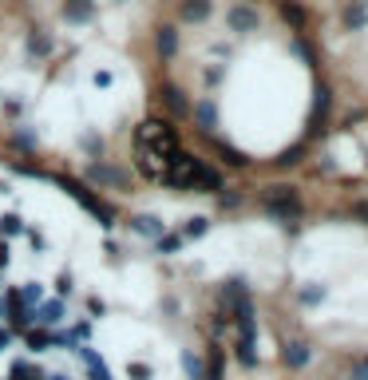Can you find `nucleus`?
<instances>
[{
	"instance_id": "2eb2a0df",
	"label": "nucleus",
	"mask_w": 368,
	"mask_h": 380,
	"mask_svg": "<svg viewBox=\"0 0 368 380\" xmlns=\"http://www.w3.org/2000/svg\"><path fill=\"white\" fill-rule=\"evenodd\" d=\"M52 48H56L52 36H44V32H28V52H32V56H52Z\"/></svg>"
},
{
	"instance_id": "cd10ccee",
	"label": "nucleus",
	"mask_w": 368,
	"mask_h": 380,
	"mask_svg": "<svg viewBox=\"0 0 368 380\" xmlns=\"http://www.w3.org/2000/svg\"><path fill=\"white\" fill-rule=\"evenodd\" d=\"M84 147H87V151H103V139H95V135H87V139H84Z\"/></svg>"
},
{
	"instance_id": "1a4fd4ad",
	"label": "nucleus",
	"mask_w": 368,
	"mask_h": 380,
	"mask_svg": "<svg viewBox=\"0 0 368 380\" xmlns=\"http://www.w3.org/2000/svg\"><path fill=\"white\" fill-rule=\"evenodd\" d=\"M127 226H131L135 234H143V238H155V242H159L162 230H167V226H162V218H155V214H135Z\"/></svg>"
},
{
	"instance_id": "a878e982",
	"label": "nucleus",
	"mask_w": 368,
	"mask_h": 380,
	"mask_svg": "<svg viewBox=\"0 0 368 380\" xmlns=\"http://www.w3.org/2000/svg\"><path fill=\"white\" fill-rule=\"evenodd\" d=\"M353 218H356V222H365V226H368V198L353 202Z\"/></svg>"
},
{
	"instance_id": "423d86ee",
	"label": "nucleus",
	"mask_w": 368,
	"mask_h": 380,
	"mask_svg": "<svg viewBox=\"0 0 368 380\" xmlns=\"http://www.w3.org/2000/svg\"><path fill=\"white\" fill-rule=\"evenodd\" d=\"M226 24H230V32H254L261 20H258V13H254L250 4H233L230 13H226Z\"/></svg>"
},
{
	"instance_id": "b1692460",
	"label": "nucleus",
	"mask_w": 368,
	"mask_h": 380,
	"mask_svg": "<svg viewBox=\"0 0 368 380\" xmlns=\"http://www.w3.org/2000/svg\"><path fill=\"white\" fill-rule=\"evenodd\" d=\"M321 297H325V289H321V285H309V289H301V301H305V305H317Z\"/></svg>"
},
{
	"instance_id": "412c9836",
	"label": "nucleus",
	"mask_w": 368,
	"mask_h": 380,
	"mask_svg": "<svg viewBox=\"0 0 368 380\" xmlns=\"http://www.w3.org/2000/svg\"><path fill=\"white\" fill-rule=\"evenodd\" d=\"M348 380H368V356L353 360V368H348Z\"/></svg>"
},
{
	"instance_id": "6ab92c4d",
	"label": "nucleus",
	"mask_w": 368,
	"mask_h": 380,
	"mask_svg": "<svg viewBox=\"0 0 368 380\" xmlns=\"http://www.w3.org/2000/svg\"><path fill=\"white\" fill-rule=\"evenodd\" d=\"M282 13H285V20H293V24H305V13L297 8L293 0H282Z\"/></svg>"
},
{
	"instance_id": "aec40b11",
	"label": "nucleus",
	"mask_w": 368,
	"mask_h": 380,
	"mask_svg": "<svg viewBox=\"0 0 368 380\" xmlns=\"http://www.w3.org/2000/svg\"><path fill=\"white\" fill-rule=\"evenodd\" d=\"M206 226H210V218H190L186 222V238H198V234H206Z\"/></svg>"
},
{
	"instance_id": "f257e3e1",
	"label": "nucleus",
	"mask_w": 368,
	"mask_h": 380,
	"mask_svg": "<svg viewBox=\"0 0 368 380\" xmlns=\"http://www.w3.org/2000/svg\"><path fill=\"white\" fill-rule=\"evenodd\" d=\"M135 147H151V151H159V155L171 159L174 151H178V135H174V127L167 119H147V123H139Z\"/></svg>"
},
{
	"instance_id": "ddd939ff",
	"label": "nucleus",
	"mask_w": 368,
	"mask_h": 380,
	"mask_svg": "<svg viewBox=\"0 0 368 380\" xmlns=\"http://www.w3.org/2000/svg\"><path fill=\"white\" fill-rule=\"evenodd\" d=\"M210 16V0H183V8H178V20L186 24H202Z\"/></svg>"
},
{
	"instance_id": "7ed1b4c3",
	"label": "nucleus",
	"mask_w": 368,
	"mask_h": 380,
	"mask_svg": "<svg viewBox=\"0 0 368 380\" xmlns=\"http://www.w3.org/2000/svg\"><path fill=\"white\" fill-rule=\"evenodd\" d=\"M261 202H266V210H270L273 218H285V222H297L301 218V198H297L293 186H266V195H261Z\"/></svg>"
},
{
	"instance_id": "39448f33",
	"label": "nucleus",
	"mask_w": 368,
	"mask_h": 380,
	"mask_svg": "<svg viewBox=\"0 0 368 380\" xmlns=\"http://www.w3.org/2000/svg\"><path fill=\"white\" fill-rule=\"evenodd\" d=\"M87 178H91V183H99V186H119V190L131 183V178H127V171L107 167V162H91V167H87Z\"/></svg>"
},
{
	"instance_id": "4468645a",
	"label": "nucleus",
	"mask_w": 368,
	"mask_h": 380,
	"mask_svg": "<svg viewBox=\"0 0 368 380\" xmlns=\"http://www.w3.org/2000/svg\"><path fill=\"white\" fill-rule=\"evenodd\" d=\"M194 190H202V195H218V190H222V174L214 171V167H202V171H198Z\"/></svg>"
},
{
	"instance_id": "f3484780",
	"label": "nucleus",
	"mask_w": 368,
	"mask_h": 380,
	"mask_svg": "<svg viewBox=\"0 0 368 380\" xmlns=\"http://www.w3.org/2000/svg\"><path fill=\"white\" fill-rule=\"evenodd\" d=\"M155 245H159V254H178V250H183V238H178V234H162Z\"/></svg>"
},
{
	"instance_id": "5701e85b",
	"label": "nucleus",
	"mask_w": 368,
	"mask_h": 380,
	"mask_svg": "<svg viewBox=\"0 0 368 380\" xmlns=\"http://www.w3.org/2000/svg\"><path fill=\"white\" fill-rule=\"evenodd\" d=\"M218 151H222V159L230 162V167H245V159H242V155H238V151H233V147H226V143H218Z\"/></svg>"
},
{
	"instance_id": "9d476101",
	"label": "nucleus",
	"mask_w": 368,
	"mask_h": 380,
	"mask_svg": "<svg viewBox=\"0 0 368 380\" xmlns=\"http://www.w3.org/2000/svg\"><path fill=\"white\" fill-rule=\"evenodd\" d=\"M194 119H198V131H202V135H210V131H214V127H218V107H214V103H210V99H202V103H194Z\"/></svg>"
},
{
	"instance_id": "6e6552de",
	"label": "nucleus",
	"mask_w": 368,
	"mask_h": 380,
	"mask_svg": "<svg viewBox=\"0 0 368 380\" xmlns=\"http://www.w3.org/2000/svg\"><path fill=\"white\" fill-rule=\"evenodd\" d=\"M95 16V4L91 0H63V20L68 24H87Z\"/></svg>"
},
{
	"instance_id": "dca6fc26",
	"label": "nucleus",
	"mask_w": 368,
	"mask_h": 380,
	"mask_svg": "<svg viewBox=\"0 0 368 380\" xmlns=\"http://www.w3.org/2000/svg\"><path fill=\"white\" fill-rule=\"evenodd\" d=\"M344 24L353 28V32L356 28H365L368 24V8L365 4H348V8H344Z\"/></svg>"
},
{
	"instance_id": "a211bd4d",
	"label": "nucleus",
	"mask_w": 368,
	"mask_h": 380,
	"mask_svg": "<svg viewBox=\"0 0 368 380\" xmlns=\"http://www.w3.org/2000/svg\"><path fill=\"white\" fill-rule=\"evenodd\" d=\"M183 368H186V377L190 380H202V360H198L194 353H183Z\"/></svg>"
},
{
	"instance_id": "20e7f679",
	"label": "nucleus",
	"mask_w": 368,
	"mask_h": 380,
	"mask_svg": "<svg viewBox=\"0 0 368 380\" xmlns=\"http://www.w3.org/2000/svg\"><path fill=\"white\" fill-rule=\"evenodd\" d=\"M63 186H68V195H72L75 202H79V206L91 210L95 218H103V226H111V218H115V214H111V206L103 202V198H95L91 190H87V186H79V183H63Z\"/></svg>"
},
{
	"instance_id": "9b49d317",
	"label": "nucleus",
	"mask_w": 368,
	"mask_h": 380,
	"mask_svg": "<svg viewBox=\"0 0 368 380\" xmlns=\"http://www.w3.org/2000/svg\"><path fill=\"white\" fill-rule=\"evenodd\" d=\"M162 103H167L174 115H186V111H190V99H186V91L178 84H162Z\"/></svg>"
},
{
	"instance_id": "f03ea898",
	"label": "nucleus",
	"mask_w": 368,
	"mask_h": 380,
	"mask_svg": "<svg viewBox=\"0 0 368 380\" xmlns=\"http://www.w3.org/2000/svg\"><path fill=\"white\" fill-rule=\"evenodd\" d=\"M198 171H202V162H198L194 155H186V151H174L171 159H167V174H162V183L171 186V190H194Z\"/></svg>"
},
{
	"instance_id": "4be33fe9",
	"label": "nucleus",
	"mask_w": 368,
	"mask_h": 380,
	"mask_svg": "<svg viewBox=\"0 0 368 380\" xmlns=\"http://www.w3.org/2000/svg\"><path fill=\"white\" fill-rule=\"evenodd\" d=\"M24 230V222L16 218V214H8V218H0V234H20Z\"/></svg>"
},
{
	"instance_id": "bb28decb",
	"label": "nucleus",
	"mask_w": 368,
	"mask_h": 380,
	"mask_svg": "<svg viewBox=\"0 0 368 380\" xmlns=\"http://www.w3.org/2000/svg\"><path fill=\"white\" fill-rule=\"evenodd\" d=\"M13 143H16V147H32V135H24V131H16V135H13Z\"/></svg>"
},
{
	"instance_id": "0eeeda50",
	"label": "nucleus",
	"mask_w": 368,
	"mask_h": 380,
	"mask_svg": "<svg viewBox=\"0 0 368 380\" xmlns=\"http://www.w3.org/2000/svg\"><path fill=\"white\" fill-rule=\"evenodd\" d=\"M282 360H285V368H293L297 372V368H305L309 360H313V349H309L305 341H289L285 344V353H282Z\"/></svg>"
},
{
	"instance_id": "f8f14e48",
	"label": "nucleus",
	"mask_w": 368,
	"mask_h": 380,
	"mask_svg": "<svg viewBox=\"0 0 368 380\" xmlns=\"http://www.w3.org/2000/svg\"><path fill=\"white\" fill-rule=\"evenodd\" d=\"M155 48H159L162 60H171L174 52H178V28H174V24H162L159 36H155Z\"/></svg>"
},
{
	"instance_id": "393cba45",
	"label": "nucleus",
	"mask_w": 368,
	"mask_h": 380,
	"mask_svg": "<svg viewBox=\"0 0 368 380\" xmlns=\"http://www.w3.org/2000/svg\"><path fill=\"white\" fill-rule=\"evenodd\" d=\"M210 380H222V353L218 349L210 353Z\"/></svg>"
}]
</instances>
